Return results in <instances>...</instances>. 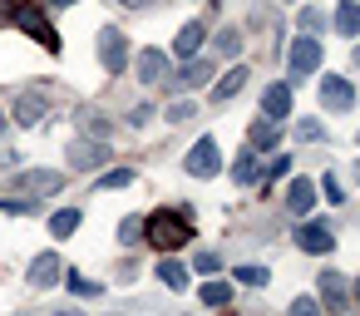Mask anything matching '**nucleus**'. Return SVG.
I'll return each mask as SVG.
<instances>
[{"label": "nucleus", "mask_w": 360, "mask_h": 316, "mask_svg": "<svg viewBox=\"0 0 360 316\" xmlns=\"http://www.w3.org/2000/svg\"><path fill=\"white\" fill-rule=\"evenodd\" d=\"M15 119L20 124H40L45 119V94H20L15 99Z\"/></svg>", "instance_id": "f3484780"}, {"label": "nucleus", "mask_w": 360, "mask_h": 316, "mask_svg": "<svg viewBox=\"0 0 360 316\" xmlns=\"http://www.w3.org/2000/svg\"><path fill=\"white\" fill-rule=\"evenodd\" d=\"M316 65H321V40H311V35L291 40V50H286V70H291V84H296V80H306V75H311Z\"/></svg>", "instance_id": "7ed1b4c3"}, {"label": "nucleus", "mask_w": 360, "mask_h": 316, "mask_svg": "<svg viewBox=\"0 0 360 316\" xmlns=\"http://www.w3.org/2000/svg\"><path fill=\"white\" fill-rule=\"evenodd\" d=\"M99 60H104V70H109V75H119V70L129 65V45H124V35H119L114 25H104V30H99Z\"/></svg>", "instance_id": "423d86ee"}, {"label": "nucleus", "mask_w": 360, "mask_h": 316, "mask_svg": "<svg viewBox=\"0 0 360 316\" xmlns=\"http://www.w3.org/2000/svg\"><path fill=\"white\" fill-rule=\"evenodd\" d=\"M266 277H271L266 267H237V282L242 286H266Z\"/></svg>", "instance_id": "a878e982"}, {"label": "nucleus", "mask_w": 360, "mask_h": 316, "mask_svg": "<svg viewBox=\"0 0 360 316\" xmlns=\"http://www.w3.org/2000/svg\"><path fill=\"white\" fill-rule=\"evenodd\" d=\"M11 15H15V6H11V0H0V25H6Z\"/></svg>", "instance_id": "e433bc0d"}, {"label": "nucleus", "mask_w": 360, "mask_h": 316, "mask_svg": "<svg viewBox=\"0 0 360 316\" xmlns=\"http://www.w3.org/2000/svg\"><path fill=\"white\" fill-rule=\"evenodd\" d=\"M79 119H84V129H89V134H99V139L109 134V119H104V114H79Z\"/></svg>", "instance_id": "c756f323"}, {"label": "nucleus", "mask_w": 360, "mask_h": 316, "mask_svg": "<svg viewBox=\"0 0 360 316\" xmlns=\"http://www.w3.org/2000/svg\"><path fill=\"white\" fill-rule=\"evenodd\" d=\"M143 237L153 242V247H163V252H173V247H183L188 237H193V227H188V217L183 213H153L148 222H143Z\"/></svg>", "instance_id": "f257e3e1"}, {"label": "nucleus", "mask_w": 360, "mask_h": 316, "mask_svg": "<svg viewBox=\"0 0 360 316\" xmlns=\"http://www.w3.org/2000/svg\"><path fill=\"white\" fill-rule=\"evenodd\" d=\"M217 55L237 60V55H242V35H237V30H222V35H217Z\"/></svg>", "instance_id": "b1692460"}, {"label": "nucleus", "mask_w": 360, "mask_h": 316, "mask_svg": "<svg viewBox=\"0 0 360 316\" xmlns=\"http://www.w3.org/2000/svg\"><path fill=\"white\" fill-rule=\"evenodd\" d=\"M75 227H79V213H75V208H60V213L50 217V232H55V237H70Z\"/></svg>", "instance_id": "4be33fe9"}, {"label": "nucleus", "mask_w": 360, "mask_h": 316, "mask_svg": "<svg viewBox=\"0 0 360 316\" xmlns=\"http://www.w3.org/2000/svg\"><path fill=\"white\" fill-rule=\"evenodd\" d=\"M321 134H326V129H321L316 119H301V124H296V139H306V144H311V139H321Z\"/></svg>", "instance_id": "7c9ffc66"}, {"label": "nucleus", "mask_w": 360, "mask_h": 316, "mask_svg": "<svg viewBox=\"0 0 360 316\" xmlns=\"http://www.w3.org/2000/svg\"><path fill=\"white\" fill-rule=\"evenodd\" d=\"M198 50H202V25H198V20H188V25L178 30V40H173V55H178V60H193Z\"/></svg>", "instance_id": "4468645a"}, {"label": "nucleus", "mask_w": 360, "mask_h": 316, "mask_svg": "<svg viewBox=\"0 0 360 316\" xmlns=\"http://www.w3.org/2000/svg\"><path fill=\"white\" fill-rule=\"evenodd\" d=\"M50 6H60V11H65V6H75V0H50Z\"/></svg>", "instance_id": "58836bf2"}, {"label": "nucleus", "mask_w": 360, "mask_h": 316, "mask_svg": "<svg viewBox=\"0 0 360 316\" xmlns=\"http://www.w3.org/2000/svg\"><path fill=\"white\" fill-rule=\"evenodd\" d=\"M129 183H134V168H114L99 178V188H129Z\"/></svg>", "instance_id": "cd10ccee"}, {"label": "nucleus", "mask_w": 360, "mask_h": 316, "mask_svg": "<svg viewBox=\"0 0 360 316\" xmlns=\"http://www.w3.org/2000/svg\"><path fill=\"white\" fill-rule=\"evenodd\" d=\"M65 277V262L55 257V252H40L35 262H30V286H55Z\"/></svg>", "instance_id": "1a4fd4ad"}, {"label": "nucleus", "mask_w": 360, "mask_h": 316, "mask_svg": "<svg viewBox=\"0 0 360 316\" xmlns=\"http://www.w3.org/2000/svg\"><path fill=\"white\" fill-rule=\"evenodd\" d=\"M202 301H207V306H227V301H232V286H227V282H207V286H202Z\"/></svg>", "instance_id": "5701e85b"}, {"label": "nucleus", "mask_w": 360, "mask_h": 316, "mask_svg": "<svg viewBox=\"0 0 360 316\" xmlns=\"http://www.w3.org/2000/svg\"><path fill=\"white\" fill-rule=\"evenodd\" d=\"M321 104H326V109H335V114H345V109L355 104V89H350L345 80H335V75H330V80L321 84Z\"/></svg>", "instance_id": "9d476101"}, {"label": "nucleus", "mask_w": 360, "mask_h": 316, "mask_svg": "<svg viewBox=\"0 0 360 316\" xmlns=\"http://www.w3.org/2000/svg\"><path fill=\"white\" fill-rule=\"evenodd\" d=\"M60 188H65V173H55V168H35V173H20V178H15V198L60 193Z\"/></svg>", "instance_id": "39448f33"}, {"label": "nucleus", "mask_w": 360, "mask_h": 316, "mask_svg": "<svg viewBox=\"0 0 360 316\" xmlns=\"http://www.w3.org/2000/svg\"><path fill=\"white\" fill-rule=\"evenodd\" d=\"M188 119H193V104H188V99L168 104V124H188Z\"/></svg>", "instance_id": "c85d7f7f"}, {"label": "nucleus", "mask_w": 360, "mask_h": 316, "mask_svg": "<svg viewBox=\"0 0 360 316\" xmlns=\"http://www.w3.org/2000/svg\"><path fill=\"white\" fill-rule=\"evenodd\" d=\"M311 203H316L311 178H291V188H286V208H291V217H306V213H311Z\"/></svg>", "instance_id": "f8f14e48"}, {"label": "nucleus", "mask_w": 360, "mask_h": 316, "mask_svg": "<svg viewBox=\"0 0 360 316\" xmlns=\"http://www.w3.org/2000/svg\"><path fill=\"white\" fill-rule=\"evenodd\" d=\"M119 242H129V247L143 242V217H124V222H119Z\"/></svg>", "instance_id": "393cba45"}, {"label": "nucleus", "mask_w": 360, "mask_h": 316, "mask_svg": "<svg viewBox=\"0 0 360 316\" xmlns=\"http://www.w3.org/2000/svg\"><path fill=\"white\" fill-rule=\"evenodd\" d=\"M321 296H326L330 311H340L345 306V277L340 272H321Z\"/></svg>", "instance_id": "dca6fc26"}, {"label": "nucleus", "mask_w": 360, "mask_h": 316, "mask_svg": "<svg viewBox=\"0 0 360 316\" xmlns=\"http://www.w3.org/2000/svg\"><path fill=\"white\" fill-rule=\"evenodd\" d=\"M193 178H212L217 168H222V148H217V139H198L193 144V153H188V163H183Z\"/></svg>", "instance_id": "20e7f679"}, {"label": "nucleus", "mask_w": 360, "mask_h": 316, "mask_svg": "<svg viewBox=\"0 0 360 316\" xmlns=\"http://www.w3.org/2000/svg\"><path fill=\"white\" fill-rule=\"evenodd\" d=\"M247 80H252V75H247L242 65H237V70H227V80H222V84L212 89V99H217V104H222V99H232V94H237V89H242Z\"/></svg>", "instance_id": "412c9836"}, {"label": "nucleus", "mask_w": 360, "mask_h": 316, "mask_svg": "<svg viewBox=\"0 0 360 316\" xmlns=\"http://www.w3.org/2000/svg\"><path fill=\"white\" fill-rule=\"evenodd\" d=\"M148 119H153V104H139V109L129 114V124H134V129H139V124H148Z\"/></svg>", "instance_id": "c9c22d12"}, {"label": "nucleus", "mask_w": 360, "mask_h": 316, "mask_svg": "<svg viewBox=\"0 0 360 316\" xmlns=\"http://www.w3.org/2000/svg\"><path fill=\"white\" fill-rule=\"evenodd\" d=\"M212 80V60H193V65H183L168 84L178 89V94H188V89H198V84H207Z\"/></svg>", "instance_id": "0eeeda50"}, {"label": "nucleus", "mask_w": 360, "mask_h": 316, "mask_svg": "<svg viewBox=\"0 0 360 316\" xmlns=\"http://www.w3.org/2000/svg\"><path fill=\"white\" fill-rule=\"evenodd\" d=\"M158 282H163V286H173V291H183V286H188V267H183V262H173V257H163V262H158Z\"/></svg>", "instance_id": "6ab92c4d"}, {"label": "nucleus", "mask_w": 360, "mask_h": 316, "mask_svg": "<svg viewBox=\"0 0 360 316\" xmlns=\"http://www.w3.org/2000/svg\"><path fill=\"white\" fill-rule=\"evenodd\" d=\"M276 134H281V124H276V119H262V124L247 129V148H271Z\"/></svg>", "instance_id": "a211bd4d"}, {"label": "nucleus", "mask_w": 360, "mask_h": 316, "mask_svg": "<svg viewBox=\"0 0 360 316\" xmlns=\"http://www.w3.org/2000/svg\"><path fill=\"white\" fill-rule=\"evenodd\" d=\"M262 109H266V119L281 124V119L291 114V84H271V89L262 94Z\"/></svg>", "instance_id": "ddd939ff"}, {"label": "nucleus", "mask_w": 360, "mask_h": 316, "mask_svg": "<svg viewBox=\"0 0 360 316\" xmlns=\"http://www.w3.org/2000/svg\"><path fill=\"white\" fill-rule=\"evenodd\" d=\"M104 158H109L104 144H75V148H70V163H75V168H99Z\"/></svg>", "instance_id": "2eb2a0df"}, {"label": "nucleus", "mask_w": 360, "mask_h": 316, "mask_svg": "<svg viewBox=\"0 0 360 316\" xmlns=\"http://www.w3.org/2000/svg\"><path fill=\"white\" fill-rule=\"evenodd\" d=\"M11 20H15V25H20V30H25L35 45L60 50V35L50 30V20H45V11H40V6H30V0H25V6H15V15H11Z\"/></svg>", "instance_id": "f03ea898"}, {"label": "nucleus", "mask_w": 360, "mask_h": 316, "mask_svg": "<svg viewBox=\"0 0 360 316\" xmlns=\"http://www.w3.org/2000/svg\"><path fill=\"white\" fill-rule=\"evenodd\" d=\"M124 6H129V11H143V6H148V0H124Z\"/></svg>", "instance_id": "4c0bfd02"}, {"label": "nucleus", "mask_w": 360, "mask_h": 316, "mask_svg": "<svg viewBox=\"0 0 360 316\" xmlns=\"http://www.w3.org/2000/svg\"><path fill=\"white\" fill-rule=\"evenodd\" d=\"M330 222H306V227H296V247L301 252H330Z\"/></svg>", "instance_id": "6e6552de"}, {"label": "nucleus", "mask_w": 360, "mask_h": 316, "mask_svg": "<svg viewBox=\"0 0 360 316\" xmlns=\"http://www.w3.org/2000/svg\"><path fill=\"white\" fill-rule=\"evenodd\" d=\"M355 65H360V50H355Z\"/></svg>", "instance_id": "a19ab883"}, {"label": "nucleus", "mask_w": 360, "mask_h": 316, "mask_svg": "<svg viewBox=\"0 0 360 316\" xmlns=\"http://www.w3.org/2000/svg\"><path fill=\"white\" fill-rule=\"evenodd\" d=\"M139 80L143 84H163L168 80V55L163 50H143L139 55Z\"/></svg>", "instance_id": "9b49d317"}, {"label": "nucleus", "mask_w": 360, "mask_h": 316, "mask_svg": "<svg viewBox=\"0 0 360 316\" xmlns=\"http://www.w3.org/2000/svg\"><path fill=\"white\" fill-rule=\"evenodd\" d=\"M193 267H198V272H217V267H222V257H217V252H198V262H193Z\"/></svg>", "instance_id": "473e14b6"}, {"label": "nucleus", "mask_w": 360, "mask_h": 316, "mask_svg": "<svg viewBox=\"0 0 360 316\" xmlns=\"http://www.w3.org/2000/svg\"><path fill=\"white\" fill-rule=\"evenodd\" d=\"M232 178H237V183H257V158H252V148H247V158L232 168Z\"/></svg>", "instance_id": "bb28decb"}, {"label": "nucleus", "mask_w": 360, "mask_h": 316, "mask_svg": "<svg viewBox=\"0 0 360 316\" xmlns=\"http://www.w3.org/2000/svg\"><path fill=\"white\" fill-rule=\"evenodd\" d=\"M291 316H321V306H316L311 296H296V301H291Z\"/></svg>", "instance_id": "2f4dec72"}, {"label": "nucleus", "mask_w": 360, "mask_h": 316, "mask_svg": "<svg viewBox=\"0 0 360 316\" xmlns=\"http://www.w3.org/2000/svg\"><path fill=\"white\" fill-rule=\"evenodd\" d=\"M321 20H326V15H321V11H316V6H306V11H301V25H306V30H316V25H321Z\"/></svg>", "instance_id": "f704fd0d"}, {"label": "nucleus", "mask_w": 360, "mask_h": 316, "mask_svg": "<svg viewBox=\"0 0 360 316\" xmlns=\"http://www.w3.org/2000/svg\"><path fill=\"white\" fill-rule=\"evenodd\" d=\"M70 291H75V296H94L99 286H94V282H84V277H70Z\"/></svg>", "instance_id": "72a5a7b5"}, {"label": "nucleus", "mask_w": 360, "mask_h": 316, "mask_svg": "<svg viewBox=\"0 0 360 316\" xmlns=\"http://www.w3.org/2000/svg\"><path fill=\"white\" fill-rule=\"evenodd\" d=\"M335 30L340 35H360V0H345V6L335 11Z\"/></svg>", "instance_id": "aec40b11"}, {"label": "nucleus", "mask_w": 360, "mask_h": 316, "mask_svg": "<svg viewBox=\"0 0 360 316\" xmlns=\"http://www.w3.org/2000/svg\"><path fill=\"white\" fill-rule=\"evenodd\" d=\"M0 134H6V114H0Z\"/></svg>", "instance_id": "ea45409f"}]
</instances>
